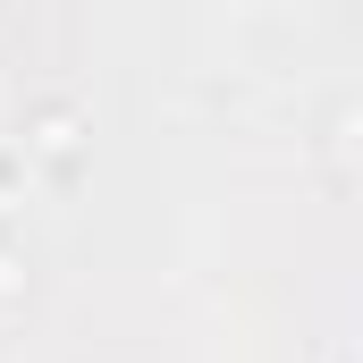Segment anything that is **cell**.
<instances>
[{
	"label": "cell",
	"mask_w": 363,
	"mask_h": 363,
	"mask_svg": "<svg viewBox=\"0 0 363 363\" xmlns=\"http://www.w3.org/2000/svg\"><path fill=\"white\" fill-rule=\"evenodd\" d=\"M26 178H34V144L0 135V203H26Z\"/></svg>",
	"instance_id": "6da1fadb"
}]
</instances>
